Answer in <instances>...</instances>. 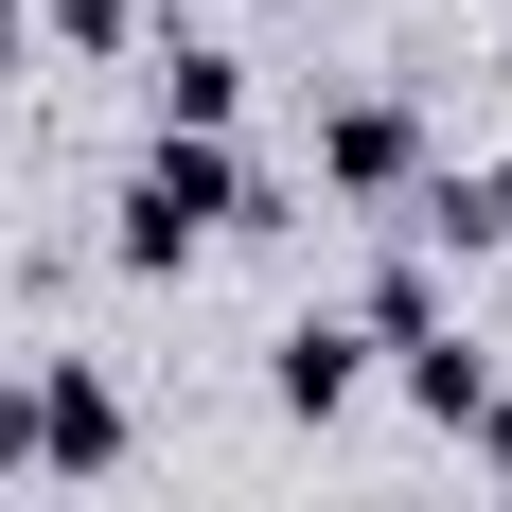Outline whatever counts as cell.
Masks as SVG:
<instances>
[{
    "instance_id": "5",
    "label": "cell",
    "mask_w": 512,
    "mask_h": 512,
    "mask_svg": "<svg viewBox=\"0 0 512 512\" xmlns=\"http://www.w3.org/2000/svg\"><path fill=\"white\" fill-rule=\"evenodd\" d=\"M318 177H336V195H424V124L389 89H354L336 124H318Z\"/></svg>"
},
{
    "instance_id": "1",
    "label": "cell",
    "mask_w": 512,
    "mask_h": 512,
    "mask_svg": "<svg viewBox=\"0 0 512 512\" xmlns=\"http://www.w3.org/2000/svg\"><path fill=\"white\" fill-rule=\"evenodd\" d=\"M212 230H248V159L230 142H142L124 159V195H106V265H124V283L195 265Z\"/></svg>"
},
{
    "instance_id": "6",
    "label": "cell",
    "mask_w": 512,
    "mask_h": 512,
    "mask_svg": "<svg viewBox=\"0 0 512 512\" xmlns=\"http://www.w3.org/2000/svg\"><path fill=\"white\" fill-rule=\"evenodd\" d=\"M354 336H371V354H424V336H460V318H442V265H424V248H389V265H371V318H354Z\"/></svg>"
},
{
    "instance_id": "9",
    "label": "cell",
    "mask_w": 512,
    "mask_h": 512,
    "mask_svg": "<svg viewBox=\"0 0 512 512\" xmlns=\"http://www.w3.org/2000/svg\"><path fill=\"white\" fill-rule=\"evenodd\" d=\"M18 36H36V0H0V71H18Z\"/></svg>"
},
{
    "instance_id": "7",
    "label": "cell",
    "mask_w": 512,
    "mask_h": 512,
    "mask_svg": "<svg viewBox=\"0 0 512 512\" xmlns=\"http://www.w3.org/2000/svg\"><path fill=\"white\" fill-rule=\"evenodd\" d=\"M407 407H424V424H495L512 389H495V354H477V336H424V354H407Z\"/></svg>"
},
{
    "instance_id": "4",
    "label": "cell",
    "mask_w": 512,
    "mask_h": 512,
    "mask_svg": "<svg viewBox=\"0 0 512 512\" xmlns=\"http://www.w3.org/2000/svg\"><path fill=\"white\" fill-rule=\"evenodd\" d=\"M354 389H371V336H354V318H283V336H265V407H283V424H336Z\"/></svg>"
},
{
    "instance_id": "8",
    "label": "cell",
    "mask_w": 512,
    "mask_h": 512,
    "mask_svg": "<svg viewBox=\"0 0 512 512\" xmlns=\"http://www.w3.org/2000/svg\"><path fill=\"white\" fill-rule=\"evenodd\" d=\"M36 36H71V53H124V36H142V0H36Z\"/></svg>"
},
{
    "instance_id": "2",
    "label": "cell",
    "mask_w": 512,
    "mask_h": 512,
    "mask_svg": "<svg viewBox=\"0 0 512 512\" xmlns=\"http://www.w3.org/2000/svg\"><path fill=\"white\" fill-rule=\"evenodd\" d=\"M124 442H142V424H124V389H106L89 354H18L0 371V460L18 477H71V495H89V477H124Z\"/></svg>"
},
{
    "instance_id": "3",
    "label": "cell",
    "mask_w": 512,
    "mask_h": 512,
    "mask_svg": "<svg viewBox=\"0 0 512 512\" xmlns=\"http://www.w3.org/2000/svg\"><path fill=\"white\" fill-rule=\"evenodd\" d=\"M142 106H159V142H230V124H248V53L159 18V36H142Z\"/></svg>"
}]
</instances>
